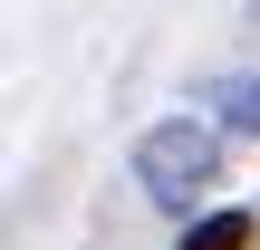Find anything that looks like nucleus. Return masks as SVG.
Returning a JSON list of instances; mask_svg holds the SVG:
<instances>
[{
	"instance_id": "obj_3",
	"label": "nucleus",
	"mask_w": 260,
	"mask_h": 250,
	"mask_svg": "<svg viewBox=\"0 0 260 250\" xmlns=\"http://www.w3.org/2000/svg\"><path fill=\"white\" fill-rule=\"evenodd\" d=\"M222 116H232L241 135H260V77H232V87H222Z\"/></svg>"
},
{
	"instance_id": "obj_2",
	"label": "nucleus",
	"mask_w": 260,
	"mask_h": 250,
	"mask_svg": "<svg viewBox=\"0 0 260 250\" xmlns=\"http://www.w3.org/2000/svg\"><path fill=\"white\" fill-rule=\"evenodd\" d=\"M174 250H251V222L241 212H203V222H183Z\"/></svg>"
},
{
	"instance_id": "obj_1",
	"label": "nucleus",
	"mask_w": 260,
	"mask_h": 250,
	"mask_svg": "<svg viewBox=\"0 0 260 250\" xmlns=\"http://www.w3.org/2000/svg\"><path fill=\"white\" fill-rule=\"evenodd\" d=\"M212 173H222V135H212L203 116H154V125L135 135V183H145L164 212H183L193 193H212Z\"/></svg>"
}]
</instances>
